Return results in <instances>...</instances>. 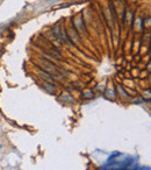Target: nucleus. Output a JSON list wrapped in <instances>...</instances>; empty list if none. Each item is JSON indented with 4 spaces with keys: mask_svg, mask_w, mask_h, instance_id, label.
<instances>
[{
    "mask_svg": "<svg viewBox=\"0 0 151 170\" xmlns=\"http://www.w3.org/2000/svg\"><path fill=\"white\" fill-rule=\"evenodd\" d=\"M43 88L48 91V92H52L55 90V85L51 82H44L43 83Z\"/></svg>",
    "mask_w": 151,
    "mask_h": 170,
    "instance_id": "nucleus-1",
    "label": "nucleus"
},
{
    "mask_svg": "<svg viewBox=\"0 0 151 170\" xmlns=\"http://www.w3.org/2000/svg\"><path fill=\"white\" fill-rule=\"evenodd\" d=\"M60 98L63 99V100H65V102H70V103H74V99L71 97V96H69V95H62L60 96Z\"/></svg>",
    "mask_w": 151,
    "mask_h": 170,
    "instance_id": "nucleus-2",
    "label": "nucleus"
},
{
    "mask_svg": "<svg viewBox=\"0 0 151 170\" xmlns=\"http://www.w3.org/2000/svg\"><path fill=\"white\" fill-rule=\"evenodd\" d=\"M94 97V93L92 92V91H87V92H85L84 95H83V98H85V99H91V98H93Z\"/></svg>",
    "mask_w": 151,
    "mask_h": 170,
    "instance_id": "nucleus-3",
    "label": "nucleus"
},
{
    "mask_svg": "<svg viewBox=\"0 0 151 170\" xmlns=\"http://www.w3.org/2000/svg\"><path fill=\"white\" fill-rule=\"evenodd\" d=\"M119 91L121 92V96H122V97H127V93H126V91H124V90H123L121 86H119Z\"/></svg>",
    "mask_w": 151,
    "mask_h": 170,
    "instance_id": "nucleus-4",
    "label": "nucleus"
}]
</instances>
